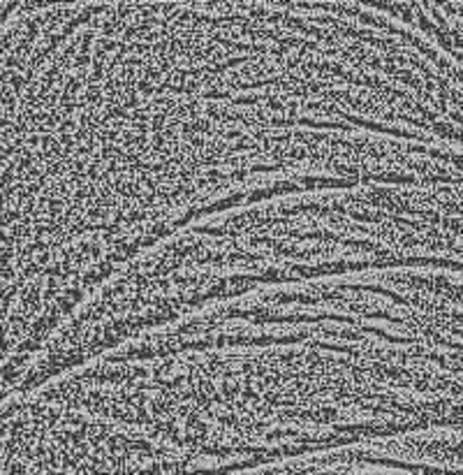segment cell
<instances>
[{"mask_svg":"<svg viewBox=\"0 0 463 475\" xmlns=\"http://www.w3.org/2000/svg\"><path fill=\"white\" fill-rule=\"evenodd\" d=\"M14 7H16V2H0V26L7 21V16L12 14Z\"/></svg>","mask_w":463,"mask_h":475,"instance_id":"cell-1","label":"cell"}]
</instances>
